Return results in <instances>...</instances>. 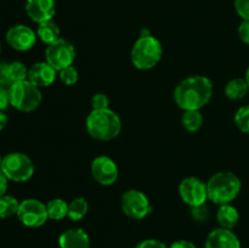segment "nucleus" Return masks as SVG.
<instances>
[{
	"instance_id": "30",
	"label": "nucleus",
	"mask_w": 249,
	"mask_h": 248,
	"mask_svg": "<svg viewBox=\"0 0 249 248\" xmlns=\"http://www.w3.org/2000/svg\"><path fill=\"white\" fill-rule=\"evenodd\" d=\"M0 85H4V87L9 88L12 85L11 80H10L9 63L7 62L0 63Z\"/></svg>"
},
{
	"instance_id": "6",
	"label": "nucleus",
	"mask_w": 249,
	"mask_h": 248,
	"mask_svg": "<svg viewBox=\"0 0 249 248\" xmlns=\"http://www.w3.org/2000/svg\"><path fill=\"white\" fill-rule=\"evenodd\" d=\"M0 169L11 181L23 182L34 174V164L31 158L22 152H11L1 160Z\"/></svg>"
},
{
	"instance_id": "3",
	"label": "nucleus",
	"mask_w": 249,
	"mask_h": 248,
	"mask_svg": "<svg viewBox=\"0 0 249 248\" xmlns=\"http://www.w3.org/2000/svg\"><path fill=\"white\" fill-rule=\"evenodd\" d=\"M242 182L232 172H218L207 181L208 199L218 206L231 203L240 195Z\"/></svg>"
},
{
	"instance_id": "8",
	"label": "nucleus",
	"mask_w": 249,
	"mask_h": 248,
	"mask_svg": "<svg viewBox=\"0 0 249 248\" xmlns=\"http://www.w3.org/2000/svg\"><path fill=\"white\" fill-rule=\"evenodd\" d=\"M75 56L77 53L74 45L63 38L49 44L45 50V61L50 63L57 72L68 66H73Z\"/></svg>"
},
{
	"instance_id": "9",
	"label": "nucleus",
	"mask_w": 249,
	"mask_h": 248,
	"mask_svg": "<svg viewBox=\"0 0 249 248\" xmlns=\"http://www.w3.org/2000/svg\"><path fill=\"white\" fill-rule=\"evenodd\" d=\"M19 221L28 228H40L48 221L46 204L36 198H27L19 203L16 214Z\"/></svg>"
},
{
	"instance_id": "28",
	"label": "nucleus",
	"mask_w": 249,
	"mask_h": 248,
	"mask_svg": "<svg viewBox=\"0 0 249 248\" xmlns=\"http://www.w3.org/2000/svg\"><path fill=\"white\" fill-rule=\"evenodd\" d=\"M235 10L242 19L249 21V0H235Z\"/></svg>"
},
{
	"instance_id": "34",
	"label": "nucleus",
	"mask_w": 249,
	"mask_h": 248,
	"mask_svg": "<svg viewBox=\"0 0 249 248\" xmlns=\"http://www.w3.org/2000/svg\"><path fill=\"white\" fill-rule=\"evenodd\" d=\"M169 248H197L195 243H192L191 241L187 240H178L174 243L170 245Z\"/></svg>"
},
{
	"instance_id": "36",
	"label": "nucleus",
	"mask_w": 249,
	"mask_h": 248,
	"mask_svg": "<svg viewBox=\"0 0 249 248\" xmlns=\"http://www.w3.org/2000/svg\"><path fill=\"white\" fill-rule=\"evenodd\" d=\"M7 124V117L6 114L4 113L2 111H0V130H2V129L6 126Z\"/></svg>"
},
{
	"instance_id": "17",
	"label": "nucleus",
	"mask_w": 249,
	"mask_h": 248,
	"mask_svg": "<svg viewBox=\"0 0 249 248\" xmlns=\"http://www.w3.org/2000/svg\"><path fill=\"white\" fill-rule=\"evenodd\" d=\"M216 220H218L220 228L232 230L240 221V213H238L237 208L231 203L221 204L216 212Z\"/></svg>"
},
{
	"instance_id": "15",
	"label": "nucleus",
	"mask_w": 249,
	"mask_h": 248,
	"mask_svg": "<svg viewBox=\"0 0 249 248\" xmlns=\"http://www.w3.org/2000/svg\"><path fill=\"white\" fill-rule=\"evenodd\" d=\"M204 248H241V242L232 230L218 228L208 233Z\"/></svg>"
},
{
	"instance_id": "23",
	"label": "nucleus",
	"mask_w": 249,
	"mask_h": 248,
	"mask_svg": "<svg viewBox=\"0 0 249 248\" xmlns=\"http://www.w3.org/2000/svg\"><path fill=\"white\" fill-rule=\"evenodd\" d=\"M19 203L14 196L4 195L0 197V218H10L18 212Z\"/></svg>"
},
{
	"instance_id": "13",
	"label": "nucleus",
	"mask_w": 249,
	"mask_h": 248,
	"mask_svg": "<svg viewBox=\"0 0 249 248\" xmlns=\"http://www.w3.org/2000/svg\"><path fill=\"white\" fill-rule=\"evenodd\" d=\"M26 12L38 24L51 21L56 14L55 0H27Z\"/></svg>"
},
{
	"instance_id": "21",
	"label": "nucleus",
	"mask_w": 249,
	"mask_h": 248,
	"mask_svg": "<svg viewBox=\"0 0 249 248\" xmlns=\"http://www.w3.org/2000/svg\"><path fill=\"white\" fill-rule=\"evenodd\" d=\"M48 216L51 220H62L68 216V203L62 198H53L46 204Z\"/></svg>"
},
{
	"instance_id": "4",
	"label": "nucleus",
	"mask_w": 249,
	"mask_h": 248,
	"mask_svg": "<svg viewBox=\"0 0 249 248\" xmlns=\"http://www.w3.org/2000/svg\"><path fill=\"white\" fill-rule=\"evenodd\" d=\"M163 56L162 43L152 34L140 35L130 51L131 63L140 71H148L160 63Z\"/></svg>"
},
{
	"instance_id": "31",
	"label": "nucleus",
	"mask_w": 249,
	"mask_h": 248,
	"mask_svg": "<svg viewBox=\"0 0 249 248\" xmlns=\"http://www.w3.org/2000/svg\"><path fill=\"white\" fill-rule=\"evenodd\" d=\"M192 209V216H194L196 220L198 221H206L208 219L209 212L208 208L206 207V204H202V206L198 207H194Z\"/></svg>"
},
{
	"instance_id": "18",
	"label": "nucleus",
	"mask_w": 249,
	"mask_h": 248,
	"mask_svg": "<svg viewBox=\"0 0 249 248\" xmlns=\"http://www.w3.org/2000/svg\"><path fill=\"white\" fill-rule=\"evenodd\" d=\"M249 87L245 78H233L225 85V95L230 100H242L247 96Z\"/></svg>"
},
{
	"instance_id": "37",
	"label": "nucleus",
	"mask_w": 249,
	"mask_h": 248,
	"mask_svg": "<svg viewBox=\"0 0 249 248\" xmlns=\"http://www.w3.org/2000/svg\"><path fill=\"white\" fill-rule=\"evenodd\" d=\"M245 79H246V82H247V84H248V87H249V66H248L247 71H246V75H245Z\"/></svg>"
},
{
	"instance_id": "35",
	"label": "nucleus",
	"mask_w": 249,
	"mask_h": 248,
	"mask_svg": "<svg viewBox=\"0 0 249 248\" xmlns=\"http://www.w3.org/2000/svg\"><path fill=\"white\" fill-rule=\"evenodd\" d=\"M7 181H9V179H7L6 175L2 173V170L0 169V197L4 196L5 192H6L7 190Z\"/></svg>"
},
{
	"instance_id": "11",
	"label": "nucleus",
	"mask_w": 249,
	"mask_h": 248,
	"mask_svg": "<svg viewBox=\"0 0 249 248\" xmlns=\"http://www.w3.org/2000/svg\"><path fill=\"white\" fill-rule=\"evenodd\" d=\"M92 177L102 186H111L118 180L119 169L117 163L107 156H99L94 158L90 167Z\"/></svg>"
},
{
	"instance_id": "22",
	"label": "nucleus",
	"mask_w": 249,
	"mask_h": 248,
	"mask_svg": "<svg viewBox=\"0 0 249 248\" xmlns=\"http://www.w3.org/2000/svg\"><path fill=\"white\" fill-rule=\"evenodd\" d=\"M203 114L201 111H184L181 117L182 126L190 133L198 131L203 125Z\"/></svg>"
},
{
	"instance_id": "38",
	"label": "nucleus",
	"mask_w": 249,
	"mask_h": 248,
	"mask_svg": "<svg viewBox=\"0 0 249 248\" xmlns=\"http://www.w3.org/2000/svg\"><path fill=\"white\" fill-rule=\"evenodd\" d=\"M1 160H2V158H1V156H0V165H1Z\"/></svg>"
},
{
	"instance_id": "29",
	"label": "nucleus",
	"mask_w": 249,
	"mask_h": 248,
	"mask_svg": "<svg viewBox=\"0 0 249 248\" xmlns=\"http://www.w3.org/2000/svg\"><path fill=\"white\" fill-rule=\"evenodd\" d=\"M135 248H169L165 243H163L162 241L155 240V238H147V240H143L141 242H139L135 246Z\"/></svg>"
},
{
	"instance_id": "5",
	"label": "nucleus",
	"mask_w": 249,
	"mask_h": 248,
	"mask_svg": "<svg viewBox=\"0 0 249 248\" xmlns=\"http://www.w3.org/2000/svg\"><path fill=\"white\" fill-rule=\"evenodd\" d=\"M10 105L21 112H32L38 108L43 100L40 88L28 79L16 82L9 88Z\"/></svg>"
},
{
	"instance_id": "32",
	"label": "nucleus",
	"mask_w": 249,
	"mask_h": 248,
	"mask_svg": "<svg viewBox=\"0 0 249 248\" xmlns=\"http://www.w3.org/2000/svg\"><path fill=\"white\" fill-rule=\"evenodd\" d=\"M10 105V89L9 87L0 85V111L6 108Z\"/></svg>"
},
{
	"instance_id": "1",
	"label": "nucleus",
	"mask_w": 249,
	"mask_h": 248,
	"mask_svg": "<svg viewBox=\"0 0 249 248\" xmlns=\"http://www.w3.org/2000/svg\"><path fill=\"white\" fill-rule=\"evenodd\" d=\"M213 82L206 75H191L174 89V101L182 111H201L213 97Z\"/></svg>"
},
{
	"instance_id": "26",
	"label": "nucleus",
	"mask_w": 249,
	"mask_h": 248,
	"mask_svg": "<svg viewBox=\"0 0 249 248\" xmlns=\"http://www.w3.org/2000/svg\"><path fill=\"white\" fill-rule=\"evenodd\" d=\"M58 78H60L61 83H63L67 87H72L79 79V73L74 66H68V67L58 71Z\"/></svg>"
},
{
	"instance_id": "24",
	"label": "nucleus",
	"mask_w": 249,
	"mask_h": 248,
	"mask_svg": "<svg viewBox=\"0 0 249 248\" xmlns=\"http://www.w3.org/2000/svg\"><path fill=\"white\" fill-rule=\"evenodd\" d=\"M9 75L11 83L21 82V80L28 79V70L24 66V63L15 61V62L9 63Z\"/></svg>"
},
{
	"instance_id": "25",
	"label": "nucleus",
	"mask_w": 249,
	"mask_h": 248,
	"mask_svg": "<svg viewBox=\"0 0 249 248\" xmlns=\"http://www.w3.org/2000/svg\"><path fill=\"white\" fill-rule=\"evenodd\" d=\"M235 124L242 133L249 134V105L242 106L235 113Z\"/></svg>"
},
{
	"instance_id": "2",
	"label": "nucleus",
	"mask_w": 249,
	"mask_h": 248,
	"mask_svg": "<svg viewBox=\"0 0 249 248\" xmlns=\"http://www.w3.org/2000/svg\"><path fill=\"white\" fill-rule=\"evenodd\" d=\"M88 134L97 141H111L122 131V119L113 109H91L87 117Z\"/></svg>"
},
{
	"instance_id": "14",
	"label": "nucleus",
	"mask_w": 249,
	"mask_h": 248,
	"mask_svg": "<svg viewBox=\"0 0 249 248\" xmlns=\"http://www.w3.org/2000/svg\"><path fill=\"white\" fill-rule=\"evenodd\" d=\"M57 77V71L46 61L36 62L28 70V80L38 88H46L53 84Z\"/></svg>"
},
{
	"instance_id": "7",
	"label": "nucleus",
	"mask_w": 249,
	"mask_h": 248,
	"mask_svg": "<svg viewBox=\"0 0 249 248\" xmlns=\"http://www.w3.org/2000/svg\"><path fill=\"white\" fill-rule=\"evenodd\" d=\"M121 208L126 216L134 220H141L152 212L148 197L140 190L131 189L124 192L121 198Z\"/></svg>"
},
{
	"instance_id": "20",
	"label": "nucleus",
	"mask_w": 249,
	"mask_h": 248,
	"mask_svg": "<svg viewBox=\"0 0 249 248\" xmlns=\"http://www.w3.org/2000/svg\"><path fill=\"white\" fill-rule=\"evenodd\" d=\"M89 211V203L84 197L73 198L68 203V218L73 221H79L84 218Z\"/></svg>"
},
{
	"instance_id": "12",
	"label": "nucleus",
	"mask_w": 249,
	"mask_h": 248,
	"mask_svg": "<svg viewBox=\"0 0 249 248\" xmlns=\"http://www.w3.org/2000/svg\"><path fill=\"white\" fill-rule=\"evenodd\" d=\"M36 33L24 24L11 27L6 33V41L12 49L17 51L31 50L36 43Z\"/></svg>"
},
{
	"instance_id": "27",
	"label": "nucleus",
	"mask_w": 249,
	"mask_h": 248,
	"mask_svg": "<svg viewBox=\"0 0 249 248\" xmlns=\"http://www.w3.org/2000/svg\"><path fill=\"white\" fill-rule=\"evenodd\" d=\"M91 108L92 109H106L109 108V99L106 94L97 92L91 97Z\"/></svg>"
},
{
	"instance_id": "19",
	"label": "nucleus",
	"mask_w": 249,
	"mask_h": 248,
	"mask_svg": "<svg viewBox=\"0 0 249 248\" xmlns=\"http://www.w3.org/2000/svg\"><path fill=\"white\" fill-rule=\"evenodd\" d=\"M36 35L40 39L43 43L45 44H51L53 41L58 40L61 38V31L60 27H58L57 23L51 19V21L43 22L38 26V29H36Z\"/></svg>"
},
{
	"instance_id": "39",
	"label": "nucleus",
	"mask_w": 249,
	"mask_h": 248,
	"mask_svg": "<svg viewBox=\"0 0 249 248\" xmlns=\"http://www.w3.org/2000/svg\"><path fill=\"white\" fill-rule=\"evenodd\" d=\"M0 53H1V43H0Z\"/></svg>"
},
{
	"instance_id": "16",
	"label": "nucleus",
	"mask_w": 249,
	"mask_h": 248,
	"mask_svg": "<svg viewBox=\"0 0 249 248\" xmlns=\"http://www.w3.org/2000/svg\"><path fill=\"white\" fill-rule=\"evenodd\" d=\"M60 248H90V238L87 231L80 228L65 230L58 237Z\"/></svg>"
},
{
	"instance_id": "10",
	"label": "nucleus",
	"mask_w": 249,
	"mask_h": 248,
	"mask_svg": "<svg viewBox=\"0 0 249 248\" xmlns=\"http://www.w3.org/2000/svg\"><path fill=\"white\" fill-rule=\"evenodd\" d=\"M179 195L182 202L191 208L206 204L208 199L207 182L196 177H185L179 185Z\"/></svg>"
},
{
	"instance_id": "33",
	"label": "nucleus",
	"mask_w": 249,
	"mask_h": 248,
	"mask_svg": "<svg viewBox=\"0 0 249 248\" xmlns=\"http://www.w3.org/2000/svg\"><path fill=\"white\" fill-rule=\"evenodd\" d=\"M238 36H240L241 41L249 45V21L243 19L242 23L238 27Z\"/></svg>"
}]
</instances>
